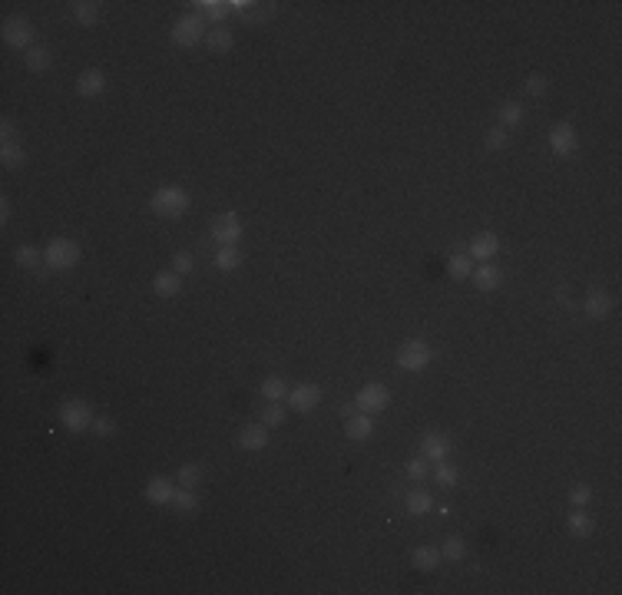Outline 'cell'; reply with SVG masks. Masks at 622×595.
I'll use <instances>...</instances> for the list:
<instances>
[{
    "mask_svg": "<svg viewBox=\"0 0 622 595\" xmlns=\"http://www.w3.org/2000/svg\"><path fill=\"white\" fill-rule=\"evenodd\" d=\"M189 206H192V195H189L186 189H179V185H163V189H156L153 199H149V208H153V215H159V218L186 215Z\"/></svg>",
    "mask_w": 622,
    "mask_h": 595,
    "instance_id": "1",
    "label": "cell"
},
{
    "mask_svg": "<svg viewBox=\"0 0 622 595\" xmlns=\"http://www.w3.org/2000/svg\"><path fill=\"white\" fill-rule=\"evenodd\" d=\"M80 261V245L73 238H54L44 249V265L50 271H66Z\"/></svg>",
    "mask_w": 622,
    "mask_h": 595,
    "instance_id": "2",
    "label": "cell"
},
{
    "mask_svg": "<svg viewBox=\"0 0 622 595\" xmlns=\"http://www.w3.org/2000/svg\"><path fill=\"white\" fill-rule=\"evenodd\" d=\"M93 411H89V403L87 401H77V397H66L63 403H60V423H63L70 433H83L93 427Z\"/></svg>",
    "mask_w": 622,
    "mask_h": 595,
    "instance_id": "3",
    "label": "cell"
},
{
    "mask_svg": "<svg viewBox=\"0 0 622 595\" xmlns=\"http://www.w3.org/2000/svg\"><path fill=\"white\" fill-rule=\"evenodd\" d=\"M206 20L199 17V13H186V17H179L173 27V44L175 46H199L206 40Z\"/></svg>",
    "mask_w": 622,
    "mask_h": 595,
    "instance_id": "4",
    "label": "cell"
},
{
    "mask_svg": "<svg viewBox=\"0 0 622 595\" xmlns=\"http://www.w3.org/2000/svg\"><path fill=\"white\" fill-rule=\"evenodd\" d=\"M430 364V344L427 341H404L401 351H397V368L407 370V374H417V370H424Z\"/></svg>",
    "mask_w": 622,
    "mask_h": 595,
    "instance_id": "5",
    "label": "cell"
},
{
    "mask_svg": "<svg viewBox=\"0 0 622 595\" xmlns=\"http://www.w3.org/2000/svg\"><path fill=\"white\" fill-rule=\"evenodd\" d=\"M4 44L13 46V50H30L33 46V23L20 13H13L4 20Z\"/></svg>",
    "mask_w": 622,
    "mask_h": 595,
    "instance_id": "6",
    "label": "cell"
},
{
    "mask_svg": "<svg viewBox=\"0 0 622 595\" xmlns=\"http://www.w3.org/2000/svg\"><path fill=\"white\" fill-rule=\"evenodd\" d=\"M354 403H358L361 413H381L387 403H391V390L384 387V384H364V387L354 394Z\"/></svg>",
    "mask_w": 622,
    "mask_h": 595,
    "instance_id": "7",
    "label": "cell"
},
{
    "mask_svg": "<svg viewBox=\"0 0 622 595\" xmlns=\"http://www.w3.org/2000/svg\"><path fill=\"white\" fill-rule=\"evenodd\" d=\"M579 146L576 139V126L573 123H556L553 130H549V152L553 156H559V159H566V156H573Z\"/></svg>",
    "mask_w": 622,
    "mask_h": 595,
    "instance_id": "8",
    "label": "cell"
},
{
    "mask_svg": "<svg viewBox=\"0 0 622 595\" xmlns=\"http://www.w3.org/2000/svg\"><path fill=\"white\" fill-rule=\"evenodd\" d=\"M212 238H216L218 245H239L242 218L235 215V212H222V215H216V222H212Z\"/></svg>",
    "mask_w": 622,
    "mask_h": 595,
    "instance_id": "9",
    "label": "cell"
},
{
    "mask_svg": "<svg viewBox=\"0 0 622 595\" xmlns=\"http://www.w3.org/2000/svg\"><path fill=\"white\" fill-rule=\"evenodd\" d=\"M321 403V387L318 384H298L288 390V407L298 413H311Z\"/></svg>",
    "mask_w": 622,
    "mask_h": 595,
    "instance_id": "10",
    "label": "cell"
},
{
    "mask_svg": "<svg viewBox=\"0 0 622 595\" xmlns=\"http://www.w3.org/2000/svg\"><path fill=\"white\" fill-rule=\"evenodd\" d=\"M497 251H500V238L493 235V232H480V235L470 238L467 255H470L473 261H490Z\"/></svg>",
    "mask_w": 622,
    "mask_h": 595,
    "instance_id": "11",
    "label": "cell"
},
{
    "mask_svg": "<svg viewBox=\"0 0 622 595\" xmlns=\"http://www.w3.org/2000/svg\"><path fill=\"white\" fill-rule=\"evenodd\" d=\"M175 496V483L173 480H166V476H153L149 483H146V499L153 503V506H169Z\"/></svg>",
    "mask_w": 622,
    "mask_h": 595,
    "instance_id": "12",
    "label": "cell"
},
{
    "mask_svg": "<svg viewBox=\"0 0 622 595\" xmlns=\"http://www.w3.org/2000/svg\"><path fill=\"white\" fill-rule=\"evenodd\" d=\"M103 89H106V76H103V70H83V73L77 76V93L80 96H87V99H93V96H103Z\"/></svg>",
    "mask_w": 622,
    "mask_h": 595,
    "instance_id": "13",
    "label": "cell"
},
{
    "mask_svg": "<svg viewBox=\"0 0 622 595\" xmlns=\"http://www.w3.org/2000/svg\"><path fill=\"white\" fill-rule=\"evenodd\" d=\"M421 456H424V460H434V463L447 460L450 456V440L444 437V433H424V440H421Z\"/></svg>",
    "mask_w": 622,
    "mask_h": 595,
    "instance_id": "14",
    "label": "cell"
},
{
    "mask_svg": "<svg viewBox=\"0 0 622 595\" xmlns=\"http://www.w3.org/2000/svg\"><path fill=\"white\" fill-rule=\"evenodd\" d=\"M239 444H242V450H251V453L265 450V446H268V427H265V423H249V427H242Z\"/></svg>",
    "mask_w": 622,
    "mask_h": 595,
    "instance_id": "15",
    "label": "cell"
},
{
    "mask_svg": "<svg viewBox=\"0 0 622 595\" xmlns=\"http://www.w3.org/2000/svg\"><path fill=\"white\" fill-rule=\"evenodd\" d=\"M473 284H477V292H497L503 284V271L500 268H493L490 261H483L480 268H473Z\"/></svg>",
    "mask_w": 622,
    "mask_h": 595,
    "instance_id": "16",
    "label": "cell"
},
{
    "mask_svg": "<svg viewBox=\"0 0 622 595\" xmlns=\"http://www.w3.org/2000/svg\"><path fill=\"white\" fill-rule=\"evenodd\" d=\"M192 7H196V13L202 17V20H212V23H218V27H222L225 17H232L229 0H196Z\"/></svg>",
    "mask_w": 622,
    "mask_h": 595,
    "instance_id": "17",
    "label": "cell"
},
{
    "mask_svg": "<svg viewBox=\"0 0 622 595\" xmlns=\"http://www.w3.org/2000/svg\"><path fill=\"white\" fill-rule=\"evenodd\" d=\"M344 433H348V440H354V444H364V440H371V433H374L371 413H358V417H348V423H344Z\"/></svg>",
    "mask_w": 622,
    "mask_h": 595,
    "instance_id": "18",
    "label": "cell"
},
{
    "mask_svg": "<svg viewBox=\"0 0 622 595\" xmlns=\"http://www.w3.org/2000/svg\"><path fill=\"white\" fill-rule=\"evenodd\" d=\"M153 292L159 298H175V294L182 292V275H175V271H159L153 278Z\"/></svg>",
    "mask_w": 622,
    "mask_h": 595,
    "instance_id": "19",
    "label": "cell"
},
{
    "mask_svg": "<svg viewBox=\"0 0 622 595\" xmlns=\"http://www.w3.org/2000/svg\"><path fill=\"white\" fill-rule=\"evenodd\" d=\"M609 311H612V298L606 292H599V288H592V292L586 294V314H590L592 321H602Z\"/></svg>",
    "mask_w": 622,
    "mask_h": 595,
    "instance_id": "20",
    "label": "cell"
},
{
    "mask_svg": "<svg viewBox=\"0 0 622 595\" xmlns=\"http://www.w3.org/2000/svg\"><path fill=\"white\" fill-rule=\"evenodd\" d=\"M206 46L212 54H229L232 46H235V33L225 30V27H212V30L206 33Z\"/></svg>",
    "mask_w": 622,
    "mask_h": 595,
    "instance_id": "21",
    "label": "cell"
},
{
    "mask_svg": "<svg viewBox=\"0 0 622 595\" xmlns=\"http://www.w3.org/2000/svg\"><path fill=\"white\" fill-rule=\"evenodd\" d=\"M447 275L454 278V282H467L470 275H473V258H470L467 251L450 255V258H447Z\"/></svg>",
    "mask_w": 622,
    "mask_h": 595,
    "instance_id": "22",
    "label": "cell"
},
{
    "mask_svg": "<svg viewBox=\"0 0 622 595\" xmlns=\"http://www.w3.org/2000/svg\"><path fill=\"white\" fill-rule=\"evenodd\" d=\"M404 506L411 516H424V513H430L434 509V499H430V493L427 489H411L404 496Z\"/></svg>",
    "mask_w": 622,
    "mask_h": 595,
    "instance_id": "23",
    "label": "cell"
},
{
    "mask_svg": "<svg viewBox=\"0 0 622 595\" xmlns=\"http://www.w3.org/2000/svg\"><path fill=\"white\" fill-rule=\"evenodd\" d=\"M440 559H444V556H440L437 546H417L414 549V565L421 572H434L437 565H440Z\"/></svg>",
    "mask_w": 622,
    "mask_h": 595,
    "instance_id": "24",
    "label": "cell"
},
{
    "mask_svg": "<svg viewBox=\"0 0 622 595\" xmlns=\"http://www.w3.org/2000/svg\"><path fill=\"white\" fill-rule=\"evenodd\" d=\"M99 13H103V7H99L97 0H77V4H73V17H77V23H83V27H93V23L99 20Z\"/></svg>",
    "mask_w": 622,
    "mask_h": 595,
    "instance_id": "25",
    "label": "cell"
},
{
    "mask_svg": "<svg viewBox=\"0 0 622 595\" xmlns=\"http://www.w3.org/2000/svg\"><path fill=\"white\" fill-rule=\"evenodd\" d=\"M239 265H242L239 245H218V251H216V268L218 271H235Z\"/></svg>",
    "mask_w": 622,
    "mask_h": 595,
    "instance_id": "26",
    "label": "cell"
},
{
    "mask_svg": "<svg viewBox=\"0 0 622 595\" xmlns=\"http://www.w3.org/2000/svg\"><path fill=\"white\" fill-rule=\"evenodd\" d=\"M0 163H4V169H20L27 163V152H23L20 142H4L0 146Z\"/></svg>",
    "mask_w": 622,
    "mask_h": 595,
    "instance_id": "27",
    "label": "cell"
},
{
    "mask_svg": "<svg viewBox=\"0 0 622 595\" xmlns=\"http://www.w3.org/2000/svg\"><path fill=\"white\" fill-rule=\"evenodd\" d=\"M566 526H569V532H573V536L586 539V536L592 532V516L586 513V509H573V513H569V520H566Z\"/></svg>",
    "mask_w": 622,
    "mask_h": 595,
    "instance_id": "28",
    "label": "cell"
},
{
    "mask_svg": "<svg viewBox=\"0 0 622 595\" xmlns=\"http://www.w3.org/2000/svg\"><path fill=\"white\" fill-rule=\"evenodd\" d=\"M202 476H206L202 463H182V466H179V473H175V483H179V487L196 489L199 483H202Z\"/></svg>",
    "mask_w": 622,
    "mask_h": 595,
    "instance_id": "29",
    "label": "cell"
},
{
    "mask_svg": "<svg viewBox=\"0 0 622 595\" xmlns=\"http://www.w3.org/2000/svg\"><path fill=\"white\" fill-rule=\"evenodd\" d=\"M169 506H175V513H196L199 509V496H196V489H189V487H175V496Z\"/></svg>",
    "mask_w": 622,
    "mask_h": 595,
    "instance_id": "30",
    "label": "cell"
},
{
    "mask_svg": "<svg viewBox=\"0 0 622 595\" xmlns=\"http://www.w3.org/2000/svg\"><path fill=\"white\" fill-rule=\"evenodd\" d=\"M467 542H464V536H450L447 542H444V549H440V556L447 559V563H464L467 559Z\"/></svg>",
    "mask_w": 622,
    "mask_h": 595,
    "instance_id": "31",
    "label": "cell"
},
{
    "mask_svg": "<svg viewBox=\"0 0 622 595\" xmlns=\"http://www.w3.org/2000/svg\"><path fill=\"white\" fill-rule=\"evenodd\" d=\"M262 397L265 401H285V397H288V384H285V377H265L262 380Z\"/></svg>",
    "mask_w": 622,
    "mask_h": 595,
    "instance_id": "32",
    "label": "cell"
},
{
    "mask_svg": "<svg viewBox=\"0 0 622 595\" xmlns=\"http://www.w3.org/2000/svg\"><path fill=\"white\" fill-rule=\"evenodd\" d=\"M50 63H54V60H50V50H46V46H30V50H27V66H30L33 73L50 70Z\"/></svg>",
    "mask_w": 622,
    "mask_h": 595,
    "instance_id": "33",
    "label": "cell"
},
{
    "mask_svg": "<svg viewBox=\"0 0 622 595\" xmlns=\"http://www.w3.org/2000/svg\"><path fill=\"white\" fill-rule=\"evenodd\" d=\"M497 119H500L503 130H506V126H520V123H523V106H520V103H503V106L497 109Z\"/></svg>",
    "mask_w": 622,
    "mask_h": 595,
    "instance_id": "34",
    "label": "cell"
},
{
    "mask_svg": "<svg viewBox=\"0 0 622 595\" xmlns=\"http://www.w3.org/2000/svg\"><path fill=\"white\" fill-rule=\"evenodd\" d=\"M434 480L440 483V487H457L460 470H457L454 463H447V460H440V463L434 466Z\"/></svg>",
    "mask_w": 622,
    "mask_h": 595,
    "instance_id": "35",
    "label": "cell"
},
{
    "mask_svg": "<svg viewBox=\"0 0 622 595\" xmlns=\"http://www.w3.org/2000/svg\"><path fill=\"white\" fill-rule=\"evenodd\" d=\"M262 423H265V427H282V423H285V403L282 401H268V403H265Z\"/></svg>",
    "mask_w": 622,
    "mask_h": 595,
    "instance_id": "36",
    "label": "cell"
},
{
    "mask_svg": "<svg viewBox=\"0 0 622 595\" xmlns=\"http://www.w3.org/2000/svg\"><path fill=\"white\" fill-rule=\"evenodd\" d=\"M40 261H44V251H37L33 245H20V249H17V265H20V268L33 271Z\"/></svg>",
    "mask_w": 622,
    "mask_h": 595,
    "instance_id": "37",
    "label": "cell"
},
{
    "mask_svg": "<svg viewBox=\"0 0 622 595\" xmlns=\"http://www.w3.org/2000/svg\"><path fill=\"white\" fill-rule=\"evenodd\" d=\"M590 499H592V489L586 487V483H576V487L569 489V503H573V509H586Z\"/></svg>",
    "mask_w": 622,
    "mask_h": 595,
    "instance_id": "38",
    "label": "cell"
},
{
    "mask_svg": "<svg viewBox=\"0 0 622 595\" xmlns=\"http://www.w3.org/2000/svg\"><path fill=\"white\" fill-rule=\"evenodd\" d=\"M523 89L530 93V96H546V89H549V80H546V76H540V73H533V76H526Z\"/></svg>",
    "mask_w": 622,
    "mask_h": 595,
    "instance_id": "39",
    "label": "cell"
},
{
    "mask_svg": "<svg viewBox=\"0 0 622 595\" xmlns=\"http://www.w3.org/2000/svg\"><path fill=\"white\" fill-rule=\"evenodd\" d=\"M487 146H490V149H506V146H510V132L503 130V126L487 130Z\"/></svg>",
    "mask_w": 622,
    "mask_h": 595,
    "instance_id": "40",
    "label": "cell"
},
{
    "mask_svg": "<svg viewBox=\"0 0 622 595\" xmlns=\"http://www.w3.org/2000/svg\"><path fill=\"white\" fill-rule=\"evenodd\" d=\"M427 473H430V470H427V460H424V456H414V460L407 463V476H411L414 483H421Z\"/></svg>",
    "mask_w": 622,
    "mask_h": 595,
    "instance_id": "41",
    "label": "cell"
},
{
    "mask_svg": "<svg viewBox=\"0 0 622 595\" xmlns=\"http://www.w3.org/2000/svg\"><path fill=\"white\" fill-rule=\"evenodd\" d=\"M173 271L175 275H189V271H192V255H189V251H175L173 255Z\"/></svg>",
    "mask_w": 622,
    "mask_h": 595,
    "instance_id": "42",
    "label": "cell"
},
{
    "mask_svg": "<svg viewBox=\"0 0 622 595\" xmlns=\"http://www.w3.org/2000/svg\"><path fill=\"white\" fill-rule=\"evenodd\" d=\"M93 433H97V437H113V433H116L113 417H97V420H93Z\"/></svg>",
    "mask_w": 622,
    "mask_h": 595,
    "instance_id": "43",
    "label": "cell"
},
{
    "mask_svg": "<svg viewBox=\"0 0 622 595\" xmlns=\"http://www.w3.org/2000/svg\"><path fill=\"white\" fill-rule=\"evenodd\" d=\"M0 139H4V142H17V123H13L11 116L0 123Z\"/></svg>",
    "mask_w": 622,
    "mask_h": 595,
    "instance_id": "44",
    "label": "cell"
},
{
    "mask_svg": "<svg viewBox=\"0 0 622 595\" xmlns=\"http://www.w3.org/2000/svg\"><path fill=\"white\" fill-rule=\"evenodd\" d=\"M0 222H4V225L11 222V199H7V195L0 199Z\"/></svg>",
    "mask_w": 622,
    "mask_h": 595,
    "instance_id": "45",
    "label": "cell"
}]
</instances>
